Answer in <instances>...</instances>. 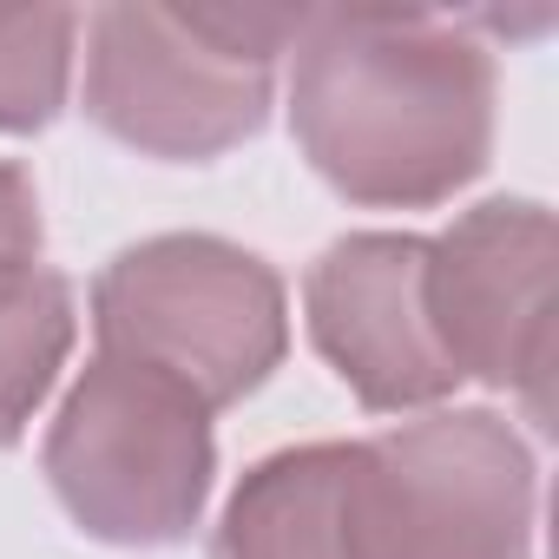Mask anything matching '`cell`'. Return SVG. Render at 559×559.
I'll list each match as a JSON object with an SVG mask.
<instances>
[{"label": "cell", "instance_id": "10", "mask_svg": "<svg viewBox=\"0 0 559 559\" xmlns=\"http://www.w3.org/2000/svg\"><path fill=\"white\" fill-rule=\"evenodd\" d=\"M73 40H80V14L67 8L0 14V132L53 126L73 80Z\"/></svg>", "mask_w": 559, "mask_h": 559}, {"label": "cell", "instance_id": "8", "mask_svg": "<svg viewBox=\"0 0 559 559\" xmlns=\"http://www.w3.org/2000/svg\"><path fill=\"white\" fill-rule=\"evenodd\" d=\"M211 559H362V441L257 461L224 500Z\"/></svg>", "mask_w": 559, "mask_h": 559}, {"label": "cell", "instance_id": "6", "mask_svg": "<svg viewBox=\"0 0 559 559\" xmlns=\"http://www.w3.org/2000/svg\"><path fill=\"white\" fill-rule=\"evenodd\" d=\"M552 263L559 230L533 198H487L428 237V317L461 382L526 402L552 428Z\"/></svg>", "mask_w": 559, "mask_h": 559}, {"label": "cell", "instance_id": "11", "mask_svg": "<svg viewBox=\"0 0 559 559\" xmlns=\"http://www.w3.org/2000/svg\"><path fill=\"white\" fill-rule=\"evenodd\" d=\"M40 257V198L21 165H0V263Z\"/></svg>", "mask_w": 559, "mask_h": 559}, {"label": "cell", "instance_id": "7", "mask_svg": "<svg viewBox=\"0 0 559 559\" xmlns=\"http://www.w3.org/2000/svg\"><path fill=\"white\" fill-rule=\"evenodd\" d=\"M304 317L323 362L376 415L435 408L461 389L428 317V237L356 230L304 276Z\"/></svg>", "mask_w": 559, "mask_h": 559}, {"label": "cell", "instance_id": "5", "mask_svg": "<svg viewBox=\"0 0 559 559\" xmlns=\"http://www.w3.org/2000/svg\"><path fill=\"white\" fill-rule=\"evenodd\" d=\"M539 467L493 408H435L362 441V559H533Z\"/></svg>", "mask_w": 559, "mask_h": 559}, {"label": "cell", "instance_id": "3", "mask_svg": "<svg viewBox=\"0 0 559 559\" xmlns=\"http://www.w3.org/2000/svg\"><path fill=\"white\" fill-rule=\"evenodd\" d=\"M93 336L99 356L139 362L217 415L263 389L290 349L284 276L243 243L165 230L99 270Z\"/></svg>", "mask_w": 559, "mask_h": 559}, {"label": "cell", "instance_id": "1", "mask_svg": "<svg viewBox=\"0 0 559 559\" xmlns=\"http://www.w3.org/2000/svg\"><path fill=\"white\" fill-rule=\"evenodd\" d=\"M290 126L317 178L369 211H428L493 152V53L441 14H310Z\"/></svg>", "mask_w": 559, "mask_h": 559}, {"label": "cell", "instance_id": "4", "mask_svg": "<svg viewBox=\"0 0 559 559\" xmlns=\"http://www.w3.org/2000/svg\"><path fill=\"white\" fill-rule=\"evenodd\" d=\"M47 480L80 533L106 546H178L217 474L211 415L165 376L93 356L47 428Z\"/></svg>", "mask_w": 559, "mask_h": 559}, {"label": "cell", "instance_id": "2", "mask_svg": "<svg viewBox=\"0 0 559 559\" xmlns=\"http://www.w3.org/2000/svg\"><path fill=\"white\" fill-rule=\"evenodd\" d=\"M297 8H99L86 21V119L171 165L217 158L263 132Z\"/></svg>", "mask_w": 559, "mask_h": 559}, {"label": "cell", "instance_id": "9", "mask_svg": "<svg viewBox=\"0 0 559 559\" xmlns=\"http://www.w3.org/2000/svg\"><path fill=\"white\" fill-rule=\"evenodd\" d=\"M73 284L60 270L0 263V448H14L40 415L53 376L73 349Z\"/></svg>", "mask_w": 559, "mask_h": 559}]
</instances>
